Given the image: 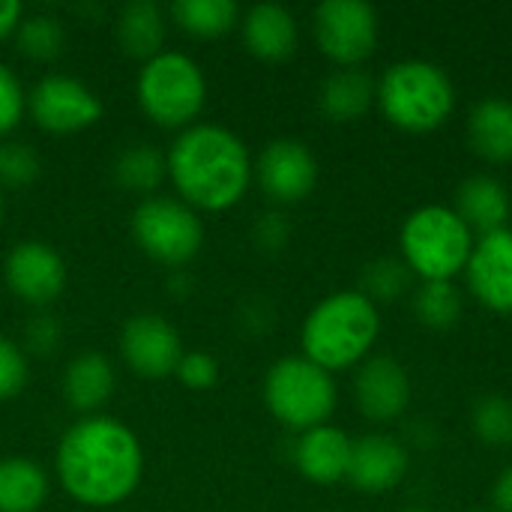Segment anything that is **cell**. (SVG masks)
<instances>
[{
	"instance_id": "4",
	"label": "cell",
	"mask_w": 512,
	"mask_h": 512,
	"mask_svg": "<svg viewBox=\"0 0 512 512\" xmlns=\"http://www.w3.org/2000/svg\"><path fill=\"white\" fill-rule=\"evenodd\" d=\"M375 105L396 129L426 135L450 120L456 108V87L444 66L408 57L390 63L375 81Z\"/></svg>"
},
{
	"instance_id": "8",
	"label": "cell",
	"mask_w": 512,
	"mask_h": 512,
	"mask_svg": "<svg viewBox=\"0 0 512 512\" xmlns=\"http://www.w3.org/2000/svg\"><path fill=\"white\" fill-rule=\"evenodd\" d=\"M132 240L150 261L183 267L204 246V222L186 201L150 195L132 210Z\"/></svg>"
},
{
	"instance_id": "15",
	"label": "cell",
	"mask_w": 512,
	"mask_h": 512,
	"mask_svg": "<svg viewBox=\"0 0 512 512\" xmlns=\"http://www.w3.org/2000/svg\"><path fill=\"white\" fill-rule=\"evenodd\" d=\"M354 402L372 423H393L411 405V375L390 354H372L357 366Z\"/></svg>"
},
{
	"instance_id": "13",
	"label": "cell",
	"mask_w": 512,
	"mask_h": 512,
	"mask_svg": "<svg viewBox=\"0 0 512 512\" xmlns=\"http://www.w3.org/2000/svg\"><path fill=\"white\" fill-rule=\"evenodd\" d=\"M468 288L480 306L495 315H512V228H498L474 240L465 267Z\"/></svg>"
},
{
	"instance_id": "24",
	"label": "cell",
	"mask_w": 512,
	"mask_h": 512,
	"mask_svg": "<svg viewBox=\"0 0 512 512\" xmlns=\"http://www.w3.org/2000/svg\"><path fill=\"white\" fill-rule=\"evenodd\" d=\"M111 174L114 183L123 186L132 195L150 198L162 189V183L168 180V156L153 147V144H129L126 150H120L111 162Z\"/></svg>"
},
{
	"instance_id": "27",
	"label": "cell",
	"mask_w": 512,
	"mask_h": 512,
	"mask_svg": "<svg viewBox=\"0 0 512 512\" xmlns=\"http://www.w3.org/2000/svg\"><path fill=\"white\" fill-rule=\"evenodd\" d=\"M411 309L429 330H450L459 324L465 300L453 282H420L411 288Z\"/></svg>"
},
{
	"instance_id": "14",
	"label": "cell",
	"mask_w": 512,
	"mask_h": 512,
	"mask_svg": "<svg viewBox=\"0 0 512 512\" xmlns=\"http://www.w3.org/2000/svg\"><path fill=\"white\" fill-rule=\"evenodd\" d=\"M3 279L18 300L30 306H48L66 288V264L48 243L24 240L9 249L3 261Z\"/></svg>"
},
{
	"instance_id": "1",
	"label": "cell",
	"mask_w": 512,
	"mask_h": 512,
	"mask_svg": "<svg viewBox=\"0 0 512 512\" xmlns=\"http://www.w3.org/2000/svg\"><path fill=\"white\" fill-rule=\"evenodd\" d=\"M63 492L81 507L108 510L123 504L144 477V450L138 435L105 414L72 423L54 456Z\"/></svg>"
},
{
	"instance_id": "29",
	"label": "cell",
	"mask_w": 512,
	"mask_h": 512,
	"mask_svg": "<svg viewBox=\"0 0 512 512\" xmlns=\"http://www.w3.org/2000/svg\"><path fill=\"white\" fill-rule=\"evenodd\" d=\"M411 282H414V273L405 267L402 258L396 255H381L375 261H369L360 273V288L375 306L378 303H390L402 294L411 291Z\"/></svg>"
},
{
	"instance_id": "31",
	"label": "cell",
	"mask_w": 512,
	"mask_h": 512,
	"mask_svg": "<svg viewBox=\"0 0 512 512\" xmlns=\"http://www.w3.org/2000/svg\"><path fill=\"white\" fill-rule=\"evenodd\" d=\"M42 171L39 153L24 141H0V189H24Z\"/></svg>"
},
{
	"instance_id": "2",
	"label": "cell",
	"mask_w": 512,
	"mask_h": 512,
	"mask_svg": "<svg viewBox=\"0 0 512 512\" xmlns=\"http://www.w3.org/2000/svg\"><path fill=\"white\" fill-rule=\"evenodd\" d=\"M168 156V180L195 213H222L243 201L252 186V156L243 138L219 123L183 129Z\"/></svg>"
},
{
	"instance_id": "35",
	"label": "cell",
	"mask_w": 512,
	"mask_h": 512,
	"mask_svg": "<svg viewBox=\"0 0 512 512\" xmlns=\"http://www.w3.org/2000/svg\"><path fill=\"white\" fill-rule=\"evenodd\" d=\"M252 237H255V243H258L264 252H279V249H285V243H288V237H291V225H288V219H285L282 213H264V216L255 222Z\"/></svg>"
},
{
	"instance_id": "25",
	"label": "cell",
	"mask_w": 512,
	"mask_h": 512,
	"mask_svg": "<svg viewBox=\"0 0 512 512\" xmlns=\"http://www.w3.org/2000/svg\"><path fill=\"white\" fill-rule=\"evenodd\" d=\"M45 498L48 474L33 459H0V512H39Z\"/></svg>"
},
{
	"instance_id": "39",
	"label": "cell",
	"mask_w": 512,
	"mask_h": 512,
	"mask_svg": "<svg viewBox=\"0 0 512 512\" xmlns=\"http://www.w3.org/2000/svg\"><path fill=\"white\" fill-rule=\"evenodd\" d=\"M0 219H3V192H0Z\"/></svg>"
},
{
	"instance_id": "21",
	"label": "cell",
	"mask_w": 512,
	"mask_h": 512,
	"mask_svg": "<svg viewBox=\"0 0 512 512\" xmlns=\"http://www.w3.org/2000/svg\"><path fill=\"white\" fill-rule=\"evenodd\" d=\"M453 210L465 219V225L471 231L489 234V231L507 228L512 213V195L498 177L474 174V177L459 183Z\"/></svg>"
},
{
	"instance_id": "9",
	"label": "cell",
	"mask_w": 512,
	"mask_h": 512,
	"mask_svg": "<svg viewBox=\"0 0 512 512\" xmlns=\"http://www.w3.org/2000/svg\"><path fill=\"white\" fill-rule=\"evenodd\" d=\"M312 30L321 54L339 69H354L378 48V12L366 0H324L312 12Z\"/></svg>"
},
{
	"instance_id": "18",
	"label": "cell",
	"mask_w": 512,
	"mask_h": 512,
	"mask_svg": "<svg viewBox=\"0 0 512 512\" xmlns=\"http://www.w3.org/2000/svg\"><path fill=\"white\" fill-rule=\"evenodd\" d=\"M243 45L252 57L264 63H282L297 51L300 27L288 6L282 3H255L240 18Z\"/></svg>"
},
{
	"instance_id": "17",
	"label": "cell",
	"mask_w": 512,
	"mask_h": 512,
	"mask_svg": "<svg viewBox=\"0 0 512 512\" xmlns=\"http://www.w3.org/2000/svg\"><path fill=\"white\" fill-rule=\"evenodd\" d=\"M351 450L354 441L348 438V432L333 423H324L309 432H300L294 444V465L303 480L315 486H336L348 480Z\"/></svg>"
},
{
	"instance_id": "5",
	"label": "cell",
	"mask_w": 512,
	"mask_h": 512,
	"mask_svg": "<svg viewBox=\"0 0 512 512\" xmlns=\"http://www.w3.org/2000/svg\"><path fill=\"white\" fill-rule=\"evenodd\" d=\"M474 231L447 204L411 210L399 231V258L420 282H453L474 252Z\"/></svg>"
},
{
	"instance_id": "38",
	"label": "cell",
	"mask_w": 512,
	"mask_h": 512,
	"mask_svg": "<svg viewBox=\"0 0 512 512\" xmlns=\"http://www.w3.org/2000/svg\"><path fill=\"white\" fill-rule=\"evenodd\" d=\"M24 18V6L18 0H0V42L15 33Z\"/></svg>"
},
{
	"instance_id": "30",
	"label": "cell",
	"mask_w": 512,
	"mask_h": 512,
	"mask_svg": "<svg viewBox=\"0 0 512 512\" xmlns=\"http://www.w3.org/2000/svg\"><path fill=\"white\" fill-rule=\"evenodd\" d=\"M471 429L486 447H512V399L486 393L471 408Z\"/></svg>"
},
{
	"instance_id": "20",
	"label": "cell",
	"mask_w": 512,
	"mask_h": 512,
	"mask_svg": "<svg viewBox=\"0 0 512 512\" xmlns=\"http://www.w3.org/2000/svg\"><path fill=\"white\" fill-rule=\"evenodd\" d=\"M168 36V15L153 0H129L120 6L114 18V39L126 57H135L141 63L153 60L165 51Z\"/></svg>"
},
{
	"instance_id": "28",
	"label": "cell",
	"mask_w": 512,
	"mask_h": 512,
	"mask_svg": "<svg viewBox=\"0 0 512 512\" xmlns=\"http://www.w3.org/2000/svg\"><path fill=\"white\" fill-rule=\"evenodd\" d=\"M12 36H15V48L27 60H33V63H51L66 48V27H63V21L54 18V15H45V12L24 15Z\"/></svg>"
},
{
	"instance_id": "11",
	"label": "cell",
	"mask_w": 512,
	"mask_h": 512,
	"mask_svg": "<svg viewBox=\"0 0 512 512\" xmlns=\"http://www.w3.org/2000/svg\"><path fill=\"white\" fill-rule=\"evenodd\" d=\"M252 177L270 201L297 204L318 186V159L300 138H273L252 162Z\"/></svg>"
},
{
	"instance_id": "36",
	"label": "cell",
	"mask_w": 512,
	"mask_h": 512,
	"mask_svg": "<svg viewBox=\"0 0 512 512\" xmlns=\"http://www.w3.org/2000/svg\"><path fill=\"white\" fill-rule=\"evenodd\" d=\"M60 342V327L51 315H39L27 324V345L36 351V354H45V351H54Z\"/></svg>"
},
{
	"instance_id": "40",
	"label": "cell",
	"mask_w": 512,
	"mask_h": 512,
	"mask_svg": "<svg viewBox=\"0 0 512 512\" xmlns=\"http://www.w3.org/2000/svg\"><path fill=\"white\" fill-rule=\"evenodd\" d=\"M402 512H432V510H420V507H414V510H402Z\"/></svg>"
},
{
	"instance_id": "23",
	"label": "cell",
	"mask_w": 512,
	"mask_h": 512,
	"mask_svg": "<svg viewBox=\"0 0 512 512\" xmlns=\"http://www.w3.org/2000/svg\"><path fill=\"white\" fill-rule=\"evenodd\" d=\"M372 105H375V81L360 66L330 72L318 90V108L333 123L360 120Z\"/></svg>"
},
{
	"instance_id": "16",
	"label": "cell",
	"mask_w": 512,
	"mask_h": 512,
	"mask_svg": "<svg viewBox=\"0 0 512 512\" xmlns=\"http://www.w3.org/2000/svg\"><path fill=\"white\" fill-rule=\"evenodd\" d=\"M408 465H411V453L399 438L372 432L354 441L348 483L366 495H384L405 480Z\"/></svg>"
},
{
	"instance_id": "26",
	"label": "cell",
	"mask_w": 512,
	"mask_h": 512,
	"mask_svg": "<svg viewBox=\"0 0 512 512\" xmlns=\"http://www.w3.org/2000/svg\"><path fill=\"white\" fill-rule=\"evenodd\" d=\"M168 18L189 36L219 39L240 24V6L234 0H177Z\"/></svg>"
},
{
	"instance_id": "12",
	"label": "cell",
	"mask_w": 512,
	"mask_h": 512,
	"mask_svg": "<svg viewBox=\"0 0 512 512\" xmlns=\"http://www.w3.org/2000/svg\"><path fill=\"white\" fill-rule=\"evenodd\" d=\"M120 357L135 375L159 381L177 372V363L183 357V342L168 318L141 312L123 324Z\"/></svg>"
},
{
	"instance_id": "22",
	"label": "cell",
	"mask_w": 512,
	"mask_h": 512,
	"mask_svg": "<svg viewBox=\"0 0 512 512\" xmlns=\"http://www.w3.org/2000/svg\"><path fill=\"white\" fill-rule=\"evenodd\" d=\"M468 141L486 162H512V99L486 96L468 114Z\"/></svg>"
},
{
	"instance_id": "32",
	"label": "cell",
	"mask_w": 512,
	"mask_h": 512,
	"mask_svg": "<svg viewBox=\"0 0 512 512\" xmlns=\"http://www.w3.org/2000/svg\"><path fill=\"white\" fill-rule=\"evenodd\" d=\"M24 111H27V93L18 75L6 63H0V141H6L18 129Z\"/></svg>"
},
{
	"instance_id": "33",
	"label": "cell",
	"mask_w": 512,
	"mask_h": 512,
	"mask_svg": "<svg viewBox=\"0 0 512 512\" xmlns=\"http://www.w3.org/2000/svg\"><path fill=\"white\" fill-rule=\"evenodd\" d=\"M27 378H30V363L24 351L12 339L0 336V402L15 399L27 387Z\"/></svg>"
},
{
	"instance_id": "37",
	"label": "cell",
	"mask_w": 512,
	"mask_h": 512,
	"mask_svg": "<svg viewBox=\"0 0 512 512\" xmlns=\"http://www.w3.org/2000/svg\"><path fill=\"white\" fill-rule=\"evenodd\" d=\"M492 504H495V512H512V465L498 474L492 486Z\"/></svg>"
},
{
	"instance_id": "41",
	"label": "cell",
	"mask_w": 512,
	"mask_h": 512,
	"mask_svg": "<svg viewBox=\"0 0 512 512\" xmlns=\"http://www.w3.org/2000/svg\"><path fill=\"white\" fill-rule=\"evenodd\" d=\"M474 512H486V510H474Z\"/></svg>"
},
{
	"instance_id": "3",
	"label": "cell",
	"mask_w": 512,
	"mask_h": 512,
	"mask_svg": "<svg viewBox=\"0 0 512 512\" xmlns=\"http://www.w3.org/2000/svg\"><path fill=\"white\" fill-rule=\"evenodd\" d=\"M381 336V312L378 306L357 288L336 291L318 300L303 327H300V348L303 357L315 366L333 372L354 369L366 357Z\"/></svg>"
},
{
	"instance_id": "6",
	"label": "cell",
	"mask_w": 512,
	"mask_h": 512,
	"mask_svg": "<svg viewBox=\"0 0 512 512\" xmlns=\"http://www.w3.org/2000/svg\"><path fill=\"white\" fill-rule=\"evenodd\" d=\"M135 96L147 120L159 129H189L207 102V78L183 51H162L141 63Z\"/></svg>"
},
{
	"instance_id": "7",
	"label": "cell",
	"mask_w": 512,
	"mask_h": 512,
	"mask_svg": "<svg viewBox=\"0 0 512 512\" xmlns=\"http://www.w3.org/2000/svg\"><path fill=\"white\" fill-rule=\"evenodd\" d=\"M261 396L270 417L294 432H309L330 423L339 402L333 375L303 354L276 360L264 375Z\"/></svg>"
},
{
	"instance_id": "19",
	"label": "cell",
	"mask_w": 512,
	"mask_h": 512,
	"mask_svg": "<svg viewBox=\"0 0 512 512\" xmlns=\"http://www.w3.org/2000/svg\"><path fill=\"white\" fill-rule=\"evenodd\" d=\"M114 384H117V375H114L111 360L99 351H81L78 357L66 363L60 393L72 411L93 417L114 396Z\"/></svg>"
},
{
	"instance_id": "34",
	"label": "cell",
	"mask_w": 512,
	"mask_h": 512,
	"mask_svg": "<svg viewBox=\"0 0 512 512\" xmlns=\"http://www.w3.org/2000/svg\"><path fill=\"white\" fill-rule=\"evenodd\" d=\"M174 375L186 390H210L219 381V360L207 351H183Z\"/></svg>"
},
{
	"instance_id": "10",
	"label": "cell",
	"mask_w": 512,
	"mask_h": 512,
	"mask_svg": "<svg viewBox=\"0 0 512 512\" xmlns=\"http://www.w3.org/2000/svg\"><path fill=\"white\" fill-rule=\"evenodd\" d=\"M27 114L48 135H75L102 120V99L72 75H45L27 93Z\"/></svg>"
}]
</instances>
